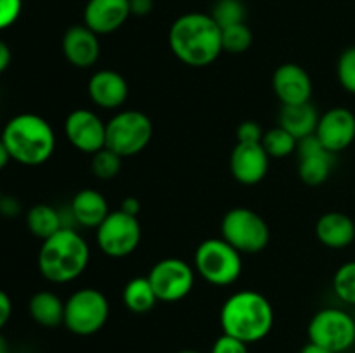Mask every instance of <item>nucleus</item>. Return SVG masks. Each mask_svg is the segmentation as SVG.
I'll return each instance as SVG.
<instances>
[{
	"instance_id": "nucleus-28",
	"label": "nucleus",
	"mask_w": 355,
	"mask_h": 353,
	"mask_svg": "<svg viewBox=\"0 0 355 353\" xmlns=\"http://www.w3.org/2000/svg\"><path fill=\"white\" fill-rule=\"evenodd\" d=\"M210 16L220 28L246 23V6L243 0H217L211 7Z\"/></svg>"
},
{
	"instance_id": "nucleus-21",
	"label": "nucleus",
	"mask_w": 355,
	"mask_h": 353,
	"mask_svg": "<svg viewBox=\"0 0 355 353\" xmlns=\"http://www.w3.org/2000/svg\"><path fill=\"white\" fill-rule=\"evenodd\" d=\"M69 211L75 225L83 228H97L110 215V204L99 190L85 187L73 196Z\"/></svg>"
},
{
	"instance_id": "nucleus-12",
	"label": "nucleus",
	"mask_w": 355,
	"mask_h": 353,
	"mask_svg": "<svg viewBox=\"0 0 355 353\" xmlns=\"http://www.w3.org/2000/svg\"><path fill=\"white\" fill-rule=\"evenodd\" d=\"M64 135L69 144L80 152L96 154L106 147V123L94 111L73 109L64 120Z\"/></svg>"
},
{
	"instance_id": "nucleus-3",
	"label": "nucleus",
	"mask_w": 355,
	"mask_h": 353,
	"mask_svg": "<svg viewBox=\"0 0 355 353\" xmlns=\"http://www.w3.org/2000/svg\"><path fill=\"white\" fill-rule=\"evenodd\" d=\"M38 270L52 284H68L85 272L90 248L85 237L71 227H62L42 241L38 249Z\"/></svg>"
},
{
	"instance_id": "nucleus-29",
	"label": "nucleus",
	"mask_w": 355,
	"mask_h": 353,
	"mask_svg": "<svg viewBox=\"0 0 355 353\" xmlns=\"http://www.w3.org/2000/svg\"><path fill=\"white\" fill-rule=\"evenodd\" d=\"M333 291L345 305L355 307V260L340 266L333 275Z\"/></svg>"
},
{
	"instance_id": "nucleus-7",
	"label": "nucleus",
	"mask_w": 355,
	"mask_h": 353,
	"mask_svg": "<svg viewBox=\"0 0 355 353\" xmlns=\"http://www.w3.org/2000/svg\"><path fill=\"white\" fill-rule=\"evenodd\" d=\"M153 138V121L137 109H123L106 123V147L130 158L149 145Z\"/></svg>"
},
{
	"instance_id": "nucleus-32",
	"label": "nucleus",
	"mask_w": 355,
	"mask_h": 353,
	"mask_svg": "<svg viewBox=\"0 0 355 353\" xmlns=\"http://www.w3.org/2000/svg\"><path fill=\"white\" fill-rule=\"evenodd\" d=\"M23 0H0V31L12 26L21 16Z\"/></svg>"
},
{
	"instance_id": "nucleus-22",
	"label": "nucleus",
	"mask_w": 355,
	"mask_h": 353,
	"mask_svg": "<svg viewBox=\"0 0 355 353\" xmlns=\"http://www.w3.org/2000/svg\"><path fill=\"white\" fill-rule=\"evenodd\" d=\"M321 114L318 113L312 102L297 104V106H283L279 111V127L290 132L297 141L311 137L318 130Z\"/></svg>"
},
{
	"instance_id": "nucleus-6",
	"label": "nucleus",
	"mask_w": 355,
	"mask_h": 353,
	"mask_svg": "<svg viewBox=\"0 0 355 353\" xmlns=\"http://www.w3.org/2000/svg\"><path fill=\"white\" fill-rule=\"evenodd\" d=\"M110 301L96 287H82L64 301V325L76 336H92L110 318Z\"/></svg>"
},
{
	"instance_id": "nucleus-14",
	"label": "nucleus",
	"mask_w": 355,
	"mask_h": 353,
	"mask_svg": "<svg viewBox=\"0 0 355 353\" xmlns=\"http://www.w3.org/2000/svg\"><path fill=\"white\" fill-rule=\"evenodd\" d=\"M315 137L331 154L345 151L355 141V114L347 107H331L319 118Z\"/></svg>"
},
{
	"instance_id": "nucleus-40",
	"label": "nucleus",
	"mask_w": 355,
	"mask_h": 353,
	"mask_svg": "<svg viewBox=\"0 0 355 353\" xmlns=\"http://www.w3.org/2000/svg\"><path fill=\"white\" fill-rule=\"evenodd\" d=\"M300 353H333V352H329V350H326L324 346L315 345V343L309 341L307 345H305L304 348L300 350Z\"/></svg>"
},
{
	"instance_id": "nucleus-36",
	"label": "nucleus",
	"mask_w": 355,
	"mask_h": 353,
	"mask_svg": "<svg viewBox=\"0 0 355 353\" xmlns=\"http://www.w3.org/2000/svg\"><path fill=\"white\" fill-rule=\"evenodd\" d=\"M10 315H12V301H10L9 294L6 291L0 289V331L6 327Z\"/></svg>"
},
{
	"instance_id": "nucleus-31",
	"label": "nucleus",
	"mask_w": 355,
	"mask_h": 353,
	"mask_svg": "<svg viewBox=\"0 0 355 353\" xmlns=\"http://www.w3.org/2000/svg\"><path fill=\"white\" fill-rule=\"evenodd\" d=\"M336 76L342 89L355 96V45L345 48L340 54L338 62H336Z\"/></svg>"
},
{
	"instance_id": "nucleus-23",
	"label": "nucleus",
	"mask_w": 355,
	"mask_h": 353,
	"mask_svg": "<svg viewBox=\"0 0 355 353\" xmlns=\"http://www.w3.org/2000/svg\"><path fill=\"white\" fill-rule=\"evenodd\" d=\"M30 317L42 327H58L64 322V301L52 291H38L28 301Z\"/></svg>"
},
{
	"instance_id": "nucleus-20",
	"label": "nucleus",
	"mask_w": 355,
	"mask_h": 353,
	"mask_svg": "<svg viewBox=\"0 0 355 353\" xmlns=\"http://www.w3.org/2000/svg\"><path fill=\"white\" fill-rule=\"evenodd\" d=\"M315 237L329 249H345L355 241V221L342 211H328L315 221Z\"/></svg>"
},
{
	"instance_id": "nucleus-26",
	"label": "nucleus",
	"mask_w": 355,
	"mask_h": 353,
	"mask_svg": "<svg viewBox=\"0 0 355 353\" xmlns=\"http://www.w3.org/2000/svg\"><path fill=\"white\" fill-rule=\"evenodd\" d=\"M262 145L270 158L281 159L297 152L298 141L290 134V132H286L283 127L277 125V127L263 132Z\"/></svg>"
},
{
	"instance_id": "nucleus-16",
	"label": "nucleus",
	"mask_w": 355,
	"mask_h": 353,
	"mask_svg": "<svg viewBox=\"0 0 355 353\" xmlns=\"http://www.w3.org/2000/svg\"><path fill=\"white\" fill-rule=\"evenodd\" d=\"M272 90L283 106L311 102L312 80L304 66L284 62L277 66L272 75Z\"/></svg>"
},
{
	"instance_id": "nucleus-37",
	"label": "nucleus",
	"mask_w": 355,
	"mask_h": 353,
	"mask_svg": "<svg viewBox=\"0 0 355 353\" xmlns=\"http://www.w3.org/2000/svg\"><path fill=\"white\" fill-rule=\"evenodd\" d=\"M130 2V14L139 17L148 16L155 7V0H128Z\"/></svg>"
},
{
	"instance_id": "nucleus-17",
	"label": "nucleus",
	"mask_w": 355,
	"mask_h": 353,
	"mask_svg": "<svg viewBox=\"0 0 355 353\" xmlns=\"http://www.w3.org/2000/svg\"><path fill=\"white\" fill-rule=\"evenodd\" d=\"M61 48L69 64L78 69H89L101 57L99 35L85 24H73L62 35Z\"/></svg>"
},
{
	"instance_id": "nucleus-34",
	"label": "nucleus",
	"mask_w": 355,
	"mask_h": 353,
	"mask_svg": "<svg viewBox=\"0 0 355 353\" xmlns=\"http://www.w3.org/2000/svg\"><path fill=\"white\" fill-rule=\"evenodd\" d=\"M263 132L266 130L260 127V123L253 120H246L236 130V138H238V142H262Z\"/></svg>"
},
{
	"instance_id": "nucleus-4",
	"label": "nucleus",
	"mask_w": 355,
	"mask_h": 353,
	"mask_svg": "<svg viewBox=\"0 0 355 353\" xmlns=\"http://www.w3.org/2000/svg\"><path fill=\"white\" fill-rule=\"evenodd\" d=\"M0 138L10 159L23 166H40L55 151V134L45 118L33 113H21L10 118Z\"/></svg>"
},
{
	"instance_id": "nucleus-9",
	"label": "nucleus",
	"mask_w": 355,
	"mask_h": 353,
	"mask_svg": "<svg viewBox=\"0 0 355 353\" xmlns=\"http://www.w3.org/2000/svg\"><path fill=\"white\" fill-rule=\"evenodd\" d=\"M309 341L333 353H347L355 346V318L342 308L328 307L315 311L309 322Z\"/></svg>"
},
{
	"instance_id": "nucleus-33",
	"label": "nucleus",
	"mask_w": 355,
	"mask_h": 353,
	"mask_svg": "<svg viewBox=\"0 0 355 353\" xmlns=\"http://www.w3.org/2000/svg\"><path fill=\"white\" fill-rule=\"evenodd\" d=\"M210 353H250V350L248 345L241 339L232 338L229 334H222L215 339Z\"/></svg>"
},
{
	"instance_id": "nucleus-13",
	"label": "nucleus",
	"mask_w": 355,
	"mask_h": 353,
	"mask_svg": "<svg viewBox=\"0 0 355 353\" xmlns=\"http://www.w3.org/2000/svg\"><path fill=\"white\" fill-rule=\"evenodd\" d=\"M270 156L262 142H238L232 147L229 168L236 182L243 185H257L269 172Z\"/></svg>"
},
{
	"instance_id": "nucleus-30",
	"label": "nucleus",
	"mask_w": 355,
	"mask_h": 353,
	"mask_svg": "<svg viewBox=\"0 0 355 353\" xmlns=\"http://www.w3.org/2000/svg\"><path fill=\"white\" fill-rule=\"evenodd\" d=\"M121 159L123 158L120 154L104 147L97 151L96 154H92L90 170L99 180H113L121 170Z\"/></svg>"
},
{
	"instance_id": "nucleus-43",
	"label": "nucleus",
	"mask_w": 355,
	"mask_h": 353,
	"mask_svg": "<svg viewBox=\"0 0 355 353\" xmlns=\"http://www.w3.org/2000/svg\"><path fill=\"white\" fill-rule=\"evenodd\" d=\"M177 353H201V352H198V350H180V352Z\"/></svg>"
},
{
	"instance_id": "nucleus-24",
	"label": "nucleus",
	"mask_w": 355,
	"mask_h": 353,
	"mask_svg": "<svg viewBox=\"0 0 355 353\" xmlns=\"http://www.w3.org/2000/svg\"><path fill=\"white\" fill-rule=\"evenodd\" d=\"M26 227L35 237L45 241L55 232L64 227L61 210L47 203H38L31 206L26 213Z\"/></svg>"
},
{
	"instance_id": "nucleus-42",
	"label": "nucleus",
	"mask_w": 355,
	"mask_h": 353,
	"mask_svg": "<svg viewBox=\"0 0 355 353\" xmlns=\"http://www.w3.org/2000/svg\"><path fill=\"white\" fill-rule=\"evenodd\" d=\"M0 353H10L9 343H7V339L2 334H0Z\"/></svg>"
},
{
	"instance_id": "nucleus-38",
	"label": "nucleus",
	"mask_w": 355,
	"mask_h": 353,
	"mask_svg": "<svg viewBox=\"0 0 355 353\" xmlns=\"http://www.w3.org/2000/svg\"><path fill=\"white\" fill-rule=\"evenodd\" d=\"M120 210L125 211L127 215H132V217H139V213H141V201L134 196H127L125 199H121Z\"/></svg>"
},
{
	"instance_id": "nucleus-5",
	"label": "nucleus",
	"mask_w": 355,
	"mask_h": 353,
	"mask_svg": "<svg viewBox=\"0 0 355 353\" xmlns=\"http://www.w3.org/2000/svg\"><path fill=\"white\" fill-rule=\"evenodd\" d=\"M193 262L198 275L217 287L231 286L243 272L241 253L222 237H210L200 242Z\"/></svg>"
},
{
	"instance_id": "nucleus-44",
	"label": "nucleus",
	"mask_w": 355,
	"mask_h": 353,
	"mask_svg": "<svg viewBox=\"0 0 355 353\" xmlns=\"http://www.w3.org/2000/svg\"><path fill=\"white\" fill-rule=\"evenodd\" d=\"M2 197H3V194H2V189H0V201H2Z\"/></svg>"
},
{
	"instance_id": "nucleus-15",
	"label": "nucleus",
	"mask_w": 355,
	"mask_h": 353,
	"mask_svg": "<svg viewBox=\"0 0 355 353\" xmlns=\"http://www.w3.org/2000/svg\"><path fill=\"white\" fill-rule=\"evenodd\" d=\"M298 176L304 183L318 187L329 179L335 154L328 151L314 135L298 141Z\"/></svg>"
},
{
	"instance_id": "nucleus-8",
	"label": "nucleus",
	"mask_w": 355,
	"mask_h": 353,
	"mask_svg": "<svg viewBox=\"0 0 355 353\" xmlns=\"http://www.w3.org/2000/svg\"><path fill=\"white\" fill-rule=\"evenodd\" d=\"M220 237L225 239L239 253L263 251L270 241V230L267 221L257 211L250 208H232L220 221Z\"/></svg>"
},
{
	"instance_id": "nucleus-1",
	"label": "nucleus",
	"mask_w": 355,
	"mask_h": 353,
	"mask_svg": "<svg viewBox=\"0 0 355 353\" xmlns=\"http://www.w3.org/2000/svg\"><path fill=\"white\" fill-rule=\"evenodd\" d=\"M168 45L180 62L193 68H205L214 64L224 52L222 28L210 14H182L170 26Z\"/></svg>"
},
{
	"instance_id": "nucleus-39",
	"label": "nucleus",
	"mask_w": 355,
	"mask_h": 353,
	"mask_svg": "<svg viewBox=\"0 0 355 353\" xmlns=\"http://www.w3.org/2000/svg\"><path fill=\"white\" fill-rule=\"evenodd\" d=\"M10 59H12V54H10L9 45H7L3 40H0V75L9 68Z\"/></svg>"
},
{
	"instance_id": "nucleus-11",
	"label": "nucleus",
	"mask_w": 355,
	"mask_h": 353,
	"mask_svg": "<svg viewBox=\"0 0 355 353\" xmlns=\"http://www.w3.org/2000/svg\"><path fill=\"white\" fill-rule=\"evenodd\" d=\"M148 279L158 301L177 303L191 294L196 280V270L182 258H163L151 266Z\"/></svg>"
},
{
	"instance_id": "nucleus-35",
	"label": "nucleus",
	"mask_w": 355,
	"mask_h": 353,
	"mask_svg": "<svg viewBox=\"0 0 355 353\" xmlns=\"http://www.w3.org/2000/svg\"><path fill=\"white\" fill-rule=\"evenodd\" d=\"M0 213L7 218H16L21 213V203L12 196H3L0 201Z\"/></svg>"
},
{
	"instance_id": "nucleus-45",
	"label": "nucleus",
	"mask_w": 355,
	"mask_h": 353,
	"mask_svg": "<svg viewBox=\"0 0 355 353\" xmlns=\"http://www.w3.org/2000/svg\"><path fill=\"white\" fill-rule=\"evenodd\" d=\"M354 318H355V314H354Z\"/></svg>"
},
{
	"instance_id": "nucleus-2",
	"label": "nucleus",
	"mask_w": 355,
	"mask_h": 353,
	"mask_svg": "<svg viewBox=\"0 0 355 353\" xmlns=\"http://www.w3.org/2000/svg\"><path fill=\"white\" fill-rule=\"evenodd\" d=\"M220 325L224 334L246 345L262 341L274 327L272 303L259 291H236L222 305Z\"/></svg>"
},
{
	"instance_id": "nucleus-19",
	"label": "nucleus",
	"mask_w": 355,
	"mask_h": 353,
	"mask_svg": "<svg viewBox=\"0 0 355 353\" xmlns=\"http://www.w3.org/2000/svg\"><path fill=\"white\" fill-rule=\"evenodd\" d=\"M130 16L128 0H89L83 9V24L101 37L120 30Z\"/></svg>"
},
{
	"instance_id": "nucleus-18",
	"label": "nucleus",
	"mask_w": 355,
	"mask_h": 353,
	"mask_svg": "<svg viewBox=\"0 0 355 353\" xmlns=\"http://www.w3.org/2000/svg\"><path fill=\"white\" fill-rule=\"evenodd\" d=\"M128 83L123 75L114 69H99L94 73L87 83V93L94 106L101 109H120L128 99Z\"/></svg>"
},
{
	"instance_id": "nucleus-25",
	"label": "nucleus",
	"mask_w": 355,
	"mask_h": 353,
	"mask_svg": "<svg viewBox=\"0 0 355 353\" xmlns=\"http://www.w3.org/2000/svg\"><path fill=\"white\" fill-rule=\"evenodd\" d=\"M121 300L123 305L132 311V314H148L158 303L155 289H153L151 282H149L148 275L146 277H134L125 284L123 291H121Z\"/></svg>"
},
{
	"instance_id": "nucleus-41",
	"label": "nucleus",
	"mask_w": 355,
	"mask_h": 353,
	"mask_svg": "<svg viewBox=\"0 0 355 353\" xmlns=\"http://www.w3.org/2000/svg\"><path fill=\"white\" fill-rule=\"evenodd\" d=\"M9 161H10V154H9V151H7L3 141L0 138V170L6 168V166L9 165Z\"/></svg>"
},
{
	"instance_id": "nucleus-10",
	"label": "nucleus",
	"mask_w": 355,
	"mask_h": 353,
	"mask_svg": "<svg viewBox=\"0 0 355 353\" xmlns=\"http://www.w3.org/2000/svg\"><path fill=\"white\" fill-rule=\"evenodd\" d=\"M142 227L137 217L121 210L110 211L103 224L96 228V241L101 251L110 258H125L139 248Z\"/></svg>"
},
{
	"instance_id": "nucleus-27",
	"label": "nucleus",
	"mask_w": 355,
	"mask_h": 353,
	"mask_svg": "<svg viewBox=\"0 0 355 353\" xmlns=\"http://www.w3.org/2000/svg\"><path fill=\"white\" fill-rule=\"evenodd\" d=\"M253 44V33L246 23L222 28V48L227 54H245Z\"/></svg>"
}]
</instances>
